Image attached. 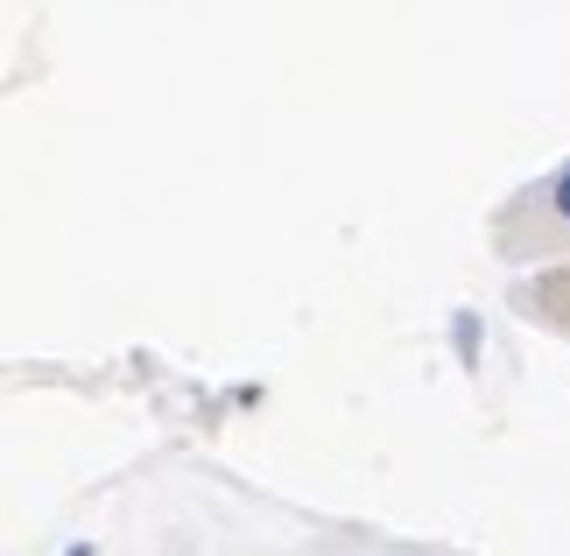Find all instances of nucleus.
<instances>
[{"mask_svg":"<svg viewBox=\"0 0 570 556\" xmlns=\"http://www.w3.org/2000/svg\"><path fill=\"white\" fill-rule=\"evenodd\" d=\"M550 197H557V212H563V218H570V169H563V176H557V191H550Z\"/></svg>","mask_w":570,"mask_h":556,"instance_id":"f257e3e1","label":"nucleus"},{"mask_svg":"<svg viewBox=\"0 0 570 556\" xmlns=\"http://www.w3.org/2000/svg\"><path fill=\"white\" fill-rule=\"evenodd\" d=\"M63 556H92V549H85V543H78V549H63Z\"/></svg>","mask_w":570,"mask_h":556,"instance_id":"f03ea898","label":"nucleus"}]
</instances>
